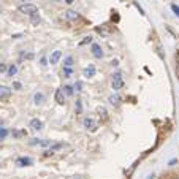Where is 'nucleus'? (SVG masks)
Returning <instances> with one entry per match:
<instances>
[{
	"label": "nucleus",
	"instance_id": "1",
	"mask_svg": "<svg viewBox=\"0 0 179 179\" xmlns=\"http://www.w3.org/2000/svg\"><path fill=\"white\" fill-rule=\"evenodd\" d=\"M19 11L27 14V16H32V14L38 13V7L33 5V3H25V5H21V7H19Z\"/></svg>",
	"mask_w": 179,
	"mask_h": 179
},
{
	"label": "nucleus",
	"instance_id": "2",
	"mask_svg": "<svg viewBox=\"0 0 179 179\" xmlns=\"http://www.w3.org/2000/svg\"><path fill=\"white\" fill-rule=\"evenodd\" d=\"M111 86H112V89H114V90H121L122 87H124V79H122L121 73H114V75H112Z\"/></svg>",
	"mask_w": 179,
	"mask_h": 179
},
{
	"label": "nucleus",
	"instance_id": "3",
	"mask_svg": "<svg viewBox=\"0 0 179 179\" xmlns=\"http://www.w3.org/2000/svg\"><path fill=\"white\" fill-rule=\"evenodd\" d=\"M83 124H84V127L87 130H90V132H95L97 129H98V124L92 119V117H84V121H83Z\"/></svg>",
	"mask_w": 179,
	"mask_h": 179
},
{
	"label": "nucleus",
	"instance_id": "4",
	"mask_svg": "<svg viewBox=\"0 0 179 179\" xmlns=\"http://www.w3.org/2000/svg\"><path fill=\"white\" fill-rule=\"evenodd\" d=\"M92 54H94V57H97V59H101V57H103V51H101L100 44H97V43L92 44Z\"/></svg>",
	"mask_w": 179,
	"mask_h": 179
},
{
	"label": "nucleus",
	"instance_id": "5",
	"mask_svg": "<svg viewBox=\"0 0 179 179\" xmlns=\"http://www.w3.org/2000/svg\"><path fill=\"white\" fill-rule=\"evenodd\" d=\"M30 129H32L33 132L41 130L43 129V122L40 121V119H32V121H30Z\"/></svg>",
	"mask_w": 179,
	"mask_h": 179
},
{
	"label": "nucleus",
	"instance_id": "6",
	"mask_svg": "<svg viewBox=\"0 0 179 179\" xmlns=\"http://www.w3.org/2000/svg\"><path fill=\"white\" fill-rule=\"evenodd\" d=\"M55 101H57V105H64L65 103V94H64V90L62 89H57L55 90Z\"/></svg>",
	"mask_w": 179,
	"mask_h": 179
},
{
	"label": "nucleus",
	"instance_id": "7",
	"mask_svg": "<svg viewBox=\"0 0 179 179\" xmlns=\"http://www.w3.org/2000/svg\"><path fill=\"white\" fill-rule=\"evenodd\" d=\"M95 67L94 65H89V67H86L83 70V76H86V78H92V76H95Z\"/></svg>",
	"mask_w": 179,
	"mask_h": 179
},
{
	"label": "nucleus",
	"instance_id": "8",
	"mask_svg": "<svg viewBox=\"0 0 179 179\" xmlns=\"http://www.w3.org/2000/svg\"><path fill=\"white\" fill-rule=\"evenodd\" d=\"M60 57H62V53H60V51H54V53L51 54V57H49V64L51 65L57 64L59 60H60Z\"/></svg>",
	"mask_w": 179,
	"mask_h": 179
},
{
	"label": "nucleus",
	"instance_id": "9",
	"mask_svg": "<svg viewBox=\"0 0 179 179\" xmlns=\"http://www.w3.org/2000/svg\"><path fill=\"white\" fill-rule=\"evenodd\" d=\"M16 163L19 166H30L32 165V158H29V157H19L18 160H16Z\"/></svg>",
	"mask_w": 179,
	"mask_h": 179
},
{
	"label": "nucleus",
	"instance_id": "10",
	"mask_svg": "<svg viewBox=\"0 0 179 179\" xmlns=\"http://www.w3.org/2000/svg\"><path fill=\"white\" fill-rule=\"evenodd\" d=\"M65 18L68 21H76V19H79V13H76L75 10H68V11H65Z\"/></svg>",
	"mask_w": 179,
	"mask_h": 179
},
{
	"label": "nucleus",
	"instance_id": "11",
	"mask_svg": "<svg viewBox=\"0 0 179 179\" xmlns=\"http://www.w3.org/2000/svg\"><path fill=\"white\" fill-rule=\"evenodd\" d=\"M10 95H11V89L7 86H0V98H7Z\"/></svg>",
	"mask_w": 179,
	"mask_h": 179
},
{
	"label": "nucleus",
	"instance_id": "12",
	"mask_svg": "<svg viewBox=\"0 0 179 179\" xmlns=\"http://www.w3.org/2000/svg\"><path fill=\"white\" fill-rule=\"evenodd\" d=\"M33 100H35V103H37V105H41L44 101V95L41 94V92H37V94L33 95Z\"/></svg>",
	"mask_w": 179,
	"mask_h": 179
},
{
	"label": "nucleus",
	"instance_id": "13",
	"mask_svg": "<svg viewBox=\"0 0 179 179\" xmlns=\"http://www.w3.org/2000/svg\"><path fill=\"white\" fill-rule=\"evenodd\" d=\"M95 32L98 33V35H101V37H108V35H109V30L105 29V27H97Z\"/></svg>",
	"mask_w": 179,
	"mask_h": 179
},
{
	"label": "nucleus",
	"instance_id": "14",
	"mask_svg": "<svg viewBox=\"0 0 179 179\" xmlns=\"http://www.w3.org/2000/svg\"><path fill=\"white\" fill-rule=\"evenodd\" d=\"M97 114H98L101 119H106V117H108V114H106V108H103V106H98V108H97Z\"/></svg>",
	"mask_w": 179,
	"mask_h": 179
},
{
	"label": "nucleus",
	"instance_id": "15",
	"mask_svg": "<svg viewBox=\"0 0 179 179\" xmlns=\"http://www.w3.org/2000/svg\"><path fill=\"white\" fill-rule=\"evenodd\" d=\"M30 21H32V24L38 25L40 22H41V18H40V14H38V13H35V14H32V16H30Z\"/></svg>",
	"mask_w": 179,
	"mask_h": 179
},
{
	"label": "nucleus",
	"instance_id": "16",
	"mask_svg": "<svg viewBox=\"0 0 179 179\" xmlns=\"http://www.w3.org/2000/svg\"><path fill=\"white\" fill-rule=\"evenodd\" d=\"M109 103L114 105V106H117V105L121 103V97H119V95H111V97H109Z\"/></svg>",
	"mask_w": 179,
	"mask_h": 179
},
{
	"label": "nucleus",
	"instance_id": "17",
	"mask_svg": "<svg viewBox=\"0 0 179 179\" xmlns=\"http://www.w3.org/2000/svg\"><path fill=\"white\" fill-rule=\"evenodd\" d=\"M11 135H13V138H22V136H25V130H13L11 132Z\"/></svg>",
	"mask_w": 179,
	"mask_h": 179
},
{
	"label": "nucleus",
	"instance_id": "18",
	"mask_svg": "<svg viewBox=\"0 0 179 179\" xmlns=\"http://www.w3.org/2000/svg\"><path fill=\"white\" fill-rule=\"evenodd\" d=\"M7 71H8V76H14L18 73V67H16V65H10Z\"/></svg>",
	"mask_w": 179,
	"mask_h": 179
},
{
	"label": "nucleus",
	"instance_id": "19",
	"mask_svg": "<svg viewBox=\"0 0 179 179\" xmlns=\"http://www.w3.org/2000/svg\"><path fill=\"white\" fill-rule=\"evenodd\" d=\"M64 67H73V57H71V55H68V57L64 60Z\"/></svg>",
	"mask_w": 179,
	"mask_h": 179
},
{
	"label": "nucleus",
	"instance_id": "20",
	"mask_svg": "<svg viewBox=\"0 0 179 179\" xmlns=\"http://www.w3.org/2000/svg\"><path fill=\"white\" fill-rule=\"evenodd\" d=\"M62 90H64L65 95H73V87H71V86H65Z\"/></svg>",
	"mask_w": 179,
	"mask_h": 179
},
{
	"label": "nucleus",
	"instance_id": "21",
	"mask_svg": "<svg viewBox=\"0 0 179 179\" xmlns=\"http://www.w3.org/2000/svg\"><path fill=\"white\" fill-rule=\"evenodd\" d=\"M65 144H64V143H55V144H53V146H51V149L49 151H57V149H60V147H64Z\"/></svg>",
	"mask_w": 179,
	"mask_h": 179
},
{
	"label": "nucleus",
	"instance_id": "22",
	"mask_svg": "<svg viewBox=\"0 0 179 179\" xmlns=\"http://www.w3.org/2000/svg\"><path fill=\"white\" fill-rule=\"evenodd\" d=\"M62 73H64L65 78H70V76H71V67H64V71H62Z\"/></svg>",
	"mask_w": 179,
	"mask_h": 179
},
{
	"label": "nucleus",
	"instance_id": "23",
	"mask_svg": "<svg viewBox=\"0 0 179 179\" xmlns=\"http://www.w3.org/2000/svg\"><path fill=\"white\" fill-rule=\"evenodd\" d=\"M8 133H10V132L7 129H0V140H5V138L8 136Z\"/></svg>",
	"mask_w": 179,
	"mask_h": 179
},
{
	"label": "nucleus",
	"instance_id": "24",
	"mask_svg": "<svg viewBox=\"0 0 179 179\" xmlns=\"http://www.w3.org/2000/svg\"><path fill=\"white\" fill-rule=\"evenodd\" d=\"M29 144H30V146H40V144H41V140H38V138H33V140L30 141Z\"/></svg>",
	"mask_w": 179,
	"mask_h": 179
},
{
	"label": "nucleus",
	"instance_id": "25",
	"mask_svg": "<svg viewBox=\"0 0 179 179\" xmlns=\"http://www.w3.org/2000/svg\"><path fill=\"white\" fill-rule=\"evenodd\" d=\"M73 89H76V92H81V90H83V83H81V81H78V83L75 84Z\"/></svg>",
	"mask_w": 179,
	"mask_h": 179
},
{
	"label": "nucleus",
	"instance_id": "26",
	"mask_svg": "<svg viewBox=\"0 0 179 179\" xmlns=\"http://www.w3.org/2000/svg\"><path fill=\"white\" fill-rule=\"evenodd\" d=\"M21 57H22V59H27V60H32V59L35 57V55H33L32 53H29V54H22Z\"/></svg>",
	"mask_w": 179,
	"mask_h": 179
},
{
	"label": "nucleus",
	"instance_id": "27",
	"mask_svg": "<svg viewBox=\"0 0 179 179\" xmlns=\"http://www.w3.org/2000/svg\"><path fill=\"white\" fill-rule=\"evenodd\" d=\"M81 109H83V105H81V101L78 100V101H76V114H79Z\"/></svg>",
	"mask_w": 179,
	"mask_h": 179
},
{
	"label": "nucleus",
	"instance_id": "28",
	"mask_svg": "<svg viewBox=\"0 0 179 179\" xmlns=\"http://www.w3.org/2000/svg\"><path fill=\"white\" fill-rule=\"evenodd\" d=\"M87 43H92V37H86V38H84V40H83V41H81L79 44L83 46V44H87Z\"/></svg>",
	"mask_w": 179,
	"mask_h": 179
},
{
	"label": "nucleus",
	"instance_id": "29",
	"mask_svg": "<svg viewBox=\"0 0 179 179\" xmlns=\"http://www.w3.org/2000/svg\"><path fill=\"white\" fill-rule=\"evenodd\" d=\"M171 10L175 11L176 16H179V7H178V5H171Z\"/></svg>",
	"mask_w": 179,
	"mask_h": 179
},
{
	"label": "nucleus",
	"instance_id": "30",
	"mask_svg": "<svg viewBox=\"0 0 179 179\" xmlns=\"http://www.w3.org/2000/svg\"><path fill=\"white\" fill-rule=\"evenodd\" d=\"M8 68H7V65L5 64H0V73H3V71H7Z\"/></svg>",
	"mask_w": 179,
	"mask_h": 179
},
{
	"label": "nucleus",
	"instance_id": "31",
	"mask_svg": "<svg viewBox=\"0 0 179 179\" xmlns=\"http://www.w3.org/2000/svg\"><path fill=\"white\" fill-rule=\"evenodd\" d=\"M13 87H14V89H18V90H19V89H21V87H22V86H21V83H13Z\"/></svg>",
	"mask_w": 179,
	"mask_h": 179
},
{
	"label": "nucleus",
	"instance_id": "32",
	"mask_svg": "<svg viewBox=\"0 0 179 179\" xmlns=\"http://www.w3.org/2000/svg\"><path fill=\"white\" fill-rule=\"evenodd\" d=\"M40 62H41L43 67H46V65H48V60H46V57H41V60H40Z\"/></svg>",
	"mask_w": 179,
	"mask_h": 179
},
{
	"label": "nucleus",
	"instance_id": "33",
	"mask_svg": "<svg viewBox=\"0 0 179 179\" xmlns=\"http://www.w3.org/2000/svg\"><path fill=\"white\" fill-rule=\"evenodd\" d=\"M111 65H112V67H117V65H119V62H117V60H112Z\"/></svg>",
	"mask_w": 179,
	"mask_h": 179
},
{
	"label": "nucleus",
	"instance_id": "34",
	"mask_svg": "<svg viewBox=\"0 0 179 179\" xmlns=\"http://www.w3.org/2000/svg\"><path fill=\"white\" fill-rule=\"evenodd\" d=\"M175 71H176V76H178V78H179V65H178V67H176V70H175Z\"/></svg>",
	"mask_w": 179,
	"mask_h": 179
},
{
	"label": "nucleus",
	"instance_id": "35",
	"mask_svg": "<svg viewBox=\"0 0 179 179\" xmlns=\"http://www.w3.org/2000/svg\"><path fill=\"white\" fill-rule=\"evenodd\" d=\"M154 178H155L154 175H151V176H147V179H154Z\"/></svg>",
	"mask_w": 179,
	"mask_h": 179
},
{
	"label": "nucleus",
	"instance_id": "36",
	"mask_svg": "<svg viewBox=\"0 0 179 179\" xmlns=\"http://www.w3.org/2000/svg\"><path fill=\"white\" fill-rule=\"evenodd\" d=\"M65 2H67V3H73V0H65Z\"/></svg>",
	"mask_w": 179,
	"mask_h": 179
},
{
	"label": "nucleus",
	"instance_id": "37",
	"mask_svg": "<svg viewBox=\"0 0 179 179\" xmlns=\"http://www.w3.org/2000/svg\"><path fill=\"white\" fill-rule=\"evenodd\" d=\"M176 60H178V64H179V53H178V55H176Z\"/></svg>",
	"mask_w": 179,
	"mask_h": 179
}]
</instances>
